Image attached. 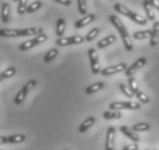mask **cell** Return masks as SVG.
<instances>
[{
	"label": "cell",
	"instance_id": "5",
	"mask_svg": "<svg viewBox=\"0 0 159 150\" xmlns=\"http://www.w3.org/2000/svg\"><path fill=\"white\" fill-rule=\"evenodd\" d=\"M141 107L139 102H131V101H126V102H112L108 104V109L112 111H121V110H139Z\"/></svg>",
	"mask_w": 159,
	"mask_h": 150
},
{
	"label": "cell",
	"instance_id": "33",
	"mask_svg": "<svg viewBox=\"0 0 159 150\" xmlns=\"http://www.w3.org/2000/svg\"><path fill=\"white\" fill-rule=\"evenodd\" d=\"M128 87H129V89L133 91V94H134V95H135L136 92L139 90V86H137V83H136V80L134 79L133 76L128 77Z\"/></svg>",
	"mask_w": 159,
	"mask_h": 150
},
{
	"label": "cell",
	"instance_id": "34",
	"mask_svg": "<svg viewBox=\"0 0 159 150\" xmlns=\"http://www.w3.org/2000/svg\"><path fill=\"white\" fill-rule=\"evenodd\" d=\"M139 146L137 144H127V146H125L122 148V150H139Z\"/></svg>",
	"mask_w": 159,
	"mask_h": 150
},
{
	"label": "cell",
	"instance_id": "7",
	"mask_svg": "<svg viewBox=\"0 0 159 150\" xmlns=\"http://www.w3.org/2000/svg\"><path fill=\"white\" fill-rule=\"evenodd\" d=\"M85 38L83 36L75 35V36H69V37H60L56 40V44L58 46H68V45H75V44L83 43Z\"/></svg>",
	"mask_w": 159,
	"mask_h": 150
},
{
	"label": "cell",
	"instance_id": "40",
	"mask_svg": "<svg viewBox=\"0 0 159 150\" xmlns=\"http://www.w3.org/2000/svg\"><path fill=\"white\" fill-rule=\"evenodd\" d=\"M0 150H4V149H0Z\"/></svg>",
	"mask_w": 159,
	"mask_h": 150
},
{
	"label": "cell",
	"instance_id": "36",
	"mask_svg": "<svg viewBox=\"0 0 159 150\" xmlns=\"http://www.w3.org/2000/svg\"><path fill=\"white\" fill-rule=\"evenodd\" d=\"M149 1L151 2V5L153 6V8H156V9L159 12V1L158 0H149Z\"/></svg>",
	"mask_w": 159,
	"mask_h": 150
},
{
	"label": "cell",
	"instance_id": "38",
	"mask_svg": "<svg viewBox=\"0 0 159 150\" xmlns=\"http://www.w3.org/2000/svg\"><path fill=\"white\" fill-rule=\"evenodd\" d=\"M13 1H17V0H13Z\"/></svg>",
	"mask_w": 159,
	"mask_h": 150
},
{
	"label": "cell",
	"instance_id": "42",
	"mask_svg": "<svg viewBox=\"0 0 159 150\" xmlns=\"http://www.w3.org/2000/svg\"><path fill=\"white\" fill-rule=\"evenodd\" d=\"M111 1H113V0H111Z\"/></svg>",
	"mask_w": 159,
	"mask_h": 150
},
{
	"label": "cell",
	"instance_id": "8",
	"mask_svg": "<svg viewBox=\"0 0 159 150\" xmlns=\"http://www.w3.org/2000/svg\"><path fill=\"white\" fill-rule=\"evenodd\" d=\"M88 57H89V60H90V67H91L92 74H99L100 73V63H99V58H98V53L96 51V49L90 48L89 51H88Z\"/></svg>",
	"mask_w": 159,
	"mask_h": 150
},
{
	"label": "cell",
	"instance_id": "9",
	"mask_svg": "<svg viewBox=\"0 0 159 150\" xmlns=\"http://www.w3.org/2000/svg\"><path fill=\"white\" fill-rule=\"evenodd\" d=\"M27 140L24 134H14L9 136H0V144H19Z\"/></svg>",
	"mask_w": 159,
	"mask_h": 150
},
{
	"label": "cell",
	"instance_id": "16",
	"mask_svg": "<svg viewBox=\"0 0 159 150\" xmlns=\"http://www.w3.org/2000/svg\"><path fill=\"white\" fill-rule=\"evenodd\" d=\"M95 123H96L95 117H89V118H87L79 126V133H85V132H88V130L95 125Z\"/></svg>",
	"mask_w": 159,
	"mask_h": 150
},
{
	"label": "cell",
	"instance_id": "24",
	"mask_svg": "<svg viewBox=\"0 0 159 150\" xmlns=\"http://www.w3.org/2000/svg\"><path fill=\"white\" fill-rule=\"evenodd\" d=\"M151 128V126L148 123H136L131 126V129L134 132H147Z\"/></svg>",
	"mask_w": 159,
	"mask_h": 150
},
{
	"label": "cell",
	"instance_id": "15",
	"mask_svg": "<svg viewBox=\"0 0 159 150\" xmlns=\"http://www.w3.org/2000/svg\"><path fill=\"white\" fill-rule=\"evenodd\" d=\"M96 19V15L95 14H87V15H84L82 19H80L75 22V28L76 29H80V28H83L88 24H90L91 22H93Z\"/></svg>",
	"mask_w": 159,
	"mask_h": 150
},
{
	"label": "cell",
	"instance_id": "35",
	"mask_svg": "<svg viewBox=\"0 0 159 150\" xmlns=\"http://www.w3.org/2000/svg\"><path fill=\"white\" fill-rule=\"evenodd\" d=\"M54 1L58 4L65 5V6H70V4H72V0H54Z\"/></svg>",
	"mask_w": 159,
	"mask_h": 150
},
{
	"label": "cell",
	"instance_id": "29",
	"mask_svg": "<svg viewBox=\"0 0 159 150\" xmlns=\"http://www.w3.org/2000/svg\"><path fill=\"white\" fill-rule=\"evenodd\" d=\"M119 89L120 91L122 92V95H125L126 97H128V98H133L134 97V94H133V91L129 89V87H128L127 84H123V83H120L119 84Z\"/></svg>",
	"mask_w": 159,
	"mask_h": 150
},
{
	"label": "cell",
	"instance_id": "20",
	"mask_svg": "<svg viewBox=\"0 0 159 150\" xmlns=\"http://www.w3.org/2000/svg\"><path fill=\"white\" fill-rule=\"evenodd\" d=\"M65 29H66V21H65V19L60 17L57 21V26H56V35L58 36V38L64 36Z\"/></svg>",
	"mask_w": 159,
	"mask_h": 150
},
{
	"label": "cell",
	"instance_id": "23",
	"mask_svg": "<svg viewBox=\"0 0 159 150\" xmlns=\"http://www.w3.org/2000/svg\"><path fill=\"white\" fill-rule=\"evenodd\" d=\"M122 117V113L120 112V111H105V112H103V118L104 119H107V120H110V119H120Z\"/></svg>",
	"mask_w": 159,
	"mask_h": 150
},
{
	"label": "cell",
	"instance_id": "1",
	"mask_svg": "<svg viewBox=\"0 0 159 150\" xmlns=\"http://www.w3.org/2000/svg\"><path fill=\"white\" fill-rule=\"evenodd\" d=\"M44 32V29L40 27L24 28V29H0V37H29V36H38Z\"/></svg>",
	"mask_w": 159,
	"mask_h": 150
},
{
	"label": "cell",
	"instance_id": "4",
	"mask_svg": "<svg viewBox=\"0 0 159 150\" xmlns=\"http://www.w3.org/2000/svg\"><path fill=\"white\" fill-rule=\"evenodd\" d=\"M36 86H37L36 80H29L28 82L21 88L20 91L15 95V97H14V104H16V105H21V104L24 102V99H25L27 95H28L29 92L36 87Z\"/></svg>",
	"mask_w": 159,
	"mask_h": 150
},
{
	"label": "cell",
	"instance_id": "41",
	"mask_svg": "<svg viewBox=\"0 0 159 150\" xmlns=\"http://www.w3.org/2000/svg\"><path fill=\"white\" fill-rule=\"evenodd\" d=\"M145 150H149V149H145Z\"/></svg>",
	"mask_w": 159,
	"mask_h": 150
},
{
	"label": "cell",
	"instance_id": "37",
	"mask_svg": "<svg viewBox=\"0 0 159 150\" xmlns=\"http://www.w3.org/2000/svg\"><path fill=\"white\" fill-rule=\"evenodd\" d=\"M1 81H4V80H2V77H1V76H0V82H1Z\"/></svg>",
	"mask_w": 159,
	"mask_h": 150
},
{
	"label": "cell",
	"instance_id": "21",
	"mask_svg": "<svg viewBox=\"0 0 159 150\" xmlns=\"http://www.w3.org/2000/svg\"><path fill=\"white\" fill-rule=\"evenodd\" d=\"M9 12H11V6L8 2H4L1 5V21L4 23L9 22Z\"/></svg>",
	"mask_w": 159,
	"mask_h": 150
},
{
	"label": "cell",
	"instance_id": "28",
	"mask_svg": "<svg viewBox=\"0 0 159 150\" xmlns=\"http://www.w3.org/2000/svg\"><path fill=\"white\" fill-rule=\"evenodd\" d=\"M28 0H17V14L23 15L24 13H27L28 8Z\"/></svg>",
	"mask_w": 159,
	"mask_h": 150
},
{
	"label": "cell",
	"instance_id": "10",
	"mask_svg": "<svg viewBox=\"0 0 159 150\" xmlns=\"http://www.w3.org/2000/svg\"><path fill=\"white\" fill-rule=\"evenodd\" d=\"M127 63H118V65H114V66H110V67H105L100 71V74L103 76H111L113 74H118V73H121V72H125L127 69Z\"/></svg>",
	"mask_w": 159,
	"mask_h": 150
},
{
	"label": "cell",
	"instance_id": "25",
	"mask_svg": "<svg viewBox=\"0 0 159 150\" xmlns=\"http://www.w3.org/2000/svg\"><path fill=\"white\" fill-rule=\"evenodd\" d=\"M16 73V68L14 66H9L8 68H6L5 71H2L0 73V76L2 77V80H6V79H9V77H12L14 76Z\"/></svg>",
	"mask_w": 159,
	"mask_h": 150
},
{
	"label": "cell",
	"instance_id": "3",
	"mask_svg": "<svg viewBox=\"0 0 159 150\" xmlns=\"http://www.w3.org/2000/svg\"><path fill=\"white\" fill-rule=\"evenodd\" d=\"M114 9H116V12L120 13V14H122V15L127 16L128 19H130L133 22H135L136 24H139V26H145L148 23V20L143 16H141L139 14L137 13L133 12L130 11L129 8H127L126 6H123L122 4H120V2H116L114 4Z\"/></svg>",
	"mask_w": 159,
	"mask_h": 150
},
{
	"label": "cell",
	"instance_id": "18",
	"mask_svg": "<svg viewBox=\"0 0 159 150\" xmlns=\"http://www.w3.org/2000/svg\"><path fill=\"white\" fill-rule=\"evenodd\" d=\"M116 37L114 35H108L106 36V37H104L103 40H100L98 43H97V48L98 49H105L107 48V46H110L111 44L116 43Z\"/></svg>",
	"mask_w": 159,
	"mask_h": 150
},
{
	"label": "cell",
	"instance_id": "13",
	"mask_svg": "<svg viewBox=\"0 0 159 150\" xmlns=\"http://www.w3.org/2000/svg\"><path fill=\"white\" fill-rule=\"evenodd\" d=\"M120 132L122 133L125 136H127L129 140H131L133 142H135V143H137V142H139L141 141V138H139V135L136 133V132H134L133 129H130L129 127H127V126H120Z\"/></svg>",
	"mask_w": 159,
	"mask_h": 150
},
{
	"label": "cell",
	"instance_id": "11",
	"mask_svg": "<svg viewBox=\"0 0 159 150\" xmlns=\"http://www.w3.org/2000/svg\"><path fill=\"white\" fill-rule=\"evenodd\" d=\"M145 63H147V58H144V57H141V58H139L135 63H131L130 66H129V67H127V69L125 71V74H126V76H128V77L133 76L136 72L139 71L142 67H144V65H145Z\"/></svg>",
	"mask_w": 159,
	"mask_h": 150
},
{
	"label": "cell",
	"instance_id": "27",
	"mask_svg": "<svg viewBox=\"0 0 159 150\" xmlns=\"http://www.w3.org/2000/svg\"><path fill=\"white\" fill-rule=\"evenodd\" d=\"M99 34H100L99 28H92L91 30H90V31L85 35V37H84V38H85V40H87V42H91V40H95L96 37L99 35Z\"/></svg>",
	"mask_w": 159,
	"mask_h": 150
},
{
	"label": "cell",
	"instance_id": "39",
	"mask_svg": "<svg viewBox=\"0 0 159 150\" xmlns=\"http://www.w3.org/2000/svg\"><path fill=\"white\" fill-rule=\"evenodd\" d=\"M64 150H69V149H64Z\"/></svg>",
	"mask_w": 159,
	"mask_h": 150
},
{
	"label": "cell",
	"instance_id": "14",
	"mask_svg": "<svg viewBox=\"0 0 159 150\" xmlns=\"http://www.w3.org/2000/svg\"><path fill=\"white\" fill-rule=\"evenodd\" d=\"M159 42V21H156L153 23V27L151 29V35H150V46L156 48Z\"/></svg>",
	"mask_w": 159,
	"mask_h": 150
},
{
	"label": "cell",
	"instance_id": "31",
	"mask_svg": "<svg viewBox=\"0 0 159 150\" xmlns=\"http://www.w3.org/2000/svg\"><path fill=\"white\" fill-rule=\"evenodd\" d=\"M77 11L81 15H87V0H77Z\"/></svg>",
	"mask_w": 159,
	"mask_h": 150
},
{
	"label": "cell",
	"instance_id": "30",
	"mask_svg": "<svg viewBox=\"0 0 159 150\" xmlns=\"http://www.w3.org/2000/svg\"><path fill=\"white\" fill-rule=\"evenodd\" d=\"M40 7H42V1H40V0L34 1V2H31V4L28 6V8H27V13H29V14H32V13L37 12Z\"/></svg>",
	"mask_w": 159,
	"mask_h": 150
},
{
	"label": "cell",
	"instance_id": "22",
	"mask_svg": "<svg viewBox=\"0 0 159 150\" xmlns=\"http://www.w3.org/2000/svg\"><path fill=\"white\" fill-rule=\"evenodd\" d=\"M150 35H151V30L148 29V30H139V31H135L133 34V38L136 40H143L150 38Z\"/></svg>",
	"mask_w": 159,
	"mask_h": 150
},
{
	"label": "cell",
	"instance_id": "19",
	"mask_svg": "<svg viewBox=\"0 0 159 150\" xmlns=\"http://www.w3.org/2000/svg\"><path fill=\"white\" fill-rule=\"evenodd\" d=\"M104 87H105V83L104 82H96L93 84H91V86H88L84 91H85L87 95H92V94H95L97 91L102 90Z\"/></svg>",
	"mask_w": 159,
	"mask_h": 150
},
{
	"label": "cell",
	"instance_id": "2",
	"mask_svg": "<svg viewBox=\"0 0 159 150\" xmlns=\"http://www.w3.org/2000/svg\"><path fill=\"white\" fill-rule=\"evenodd\" d=\"M110 22H111L116 29L119 31L120 36H121V40L123 42V46L127 51H133L134 49V45H133V42H131V36L129 35L127 28L125 27V24L122 23V21L120 20L116 15H110Z\"/></svg>",
	"mask_w": 159,
	"mask_h": 150
},
{
	"label": "cell",
	"instance_id": "12",
	"mask_svg": "<svg viewBox=\"0 0 159 150\" xmlns=\"http://www.w3.org/2000/svg\"><path fill=\"white\" fill-rule=\"evenodd\" d=\"M114 138H116V127L110 126L106 129L105 150H114Z\"/></svg>",
	"mask_w": 159,
	"mask_h": 150
},
{
	"label": "cell",
	"instance_id": "43",
	"mask_svg": "<svg viewBox=\"0 0 159 150\" xmlns=\"http://www.w3.org/2000/svg\"><path fill=\"white\" fill-rule=\"evenodd\" d=\"M155 150H157V149H155Z\"/></svg>",
	"mask_w": 159,
	"mask_h": 150
},
{
	"label": "cell",
	"instance_id": "26",
	"mask_svg": "<svg viewBox=\"0 0 159 150\" xmlns=\"http://www.w3.org/2000/svg\"><path fill=\"white\" fill-rule=\"evenodd\" d=\"M58 54H59V50H58V49L57 48L51 49L46 54L44 55V61H45V63H51L54 58H57V55Z\"/></svg>",
	"mask_w": 159,
	"mask_h": 150
},
{
	"label": "cell",
	"instance_id": "17",
	"mask_svg": "<svg viewBox=\"0 0 159 150\" xmlns=\"http://www.w3.org/2000/svg\"><path fill=\"white\" fill-rule=\"evenodd\" d=\"M143 8L145 11V14H147V20L155 21L156 15L155 12H153V6H152L149 0H143Z\"/></svg>",
	"mask_w": 159,
	"mask_h": 150
},
{
	"label": "cell",
	"instance_id": "6",
	"mask_svg": "<svg viewBox=\"0 0 159 150\" xmlns=\"http://www.w3.org/2000/svg\"><path fill=\"white\" fill-rule=\"evenodd\" d=\"M46 40H48V35L43 32V34H40L38 36H35L32 40H28L23 42V43H21L19 45V50L20 51H27V50H30V49L35 48V46L44 43V42H46Z\"/></svg>",
	"mask_w": 159,
	"mask_h": 150
},
{
	"label": "cell",
	"instance_id": "32",
	"mask_svg": "<svg viewBox=\"0 0 159 150\" xmlns=\"http://www.w3.org/2000/svg\"><path fill=\"white\" fill-rule=\"evenodd\" d=\"M135 97L137 98V101H139L141 104H148V103L150 102V98L148 97V95H145L143 91H141V90H139L136 92Z\"/></svg>",
	"mask_w": 159,
	"mask_h": 150
}]
</instances>
